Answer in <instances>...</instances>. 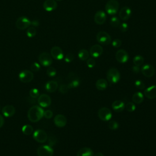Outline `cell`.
<instances>
[{
  "label": "cell",
  "instance_id": "1",
  "mask_svg": "<svg viewBox=\"0 0 156 156\" xmlns=\"http://www.w3.org/2000/svg\"><path fill=\"white\" fill-rule=\"evenodd\" d=\"M44 110L38 106L31 107L28 113V118L32 123H36L44 117Z\"/></svg>",
  "mask_w": 156,
  "mask_h": 156
},
{
  "label": "cell",
  "instance_id": "2",
  "mask_svg": "<svg viewBox=\"0 0 156 156\" xmlns=\"http://www.w3.org/2000/svg\"><path fill=\"white\" fill-rule=\"evenodd\" d=\"M107 79L110 84H115L120 79V73L115 68H110L107 73Z\"/></svg>",
  "mask_w": 156,
  "mask_h": 156
},
{
  "label": "cell",
  "instance_id": "3",
  "mask_svg": "<svg viewBox=\"0 0 156 156\" xmlns=\"http://www.w3.org/2000/svg\"><path fill=\"white\" fill-rule=\"evenodd\" d=\"M119 7L120 4L117 0H109L105 6L106 12L110 15H114L118 12Z\"/></svg>",
  "mask_w": 156,
  "mask_h": 156
},
{
  "label": "cell",
  "instance_id": "4",
  "mask_svg": "<svg viewBox=\"0 0 156 156\" xmlns=\"http://www.w3.org/2000/svg\"><path fill=\"white\" fill-rule=\"evenodd\" d=\"M97 40L102 45H108L111 43L110 36L105 31H100L97 34Z\"/></svg>",
  "mask_w": 156,
  "mask_h": 156
},
{
  "label": "cell",
  "instance_id": "5",
  "mask_svg": "<svg viewBox=\"0 0 156 156\" xmlns=\"http://www.w3.org/2000/svg\"><path fill=\"white\" fill-rule=\"evenodd\" d=\"M98 115L100 120L104 121H108L111 120L112 113L111 110L106 107L101 108L98 112Z\"/></svg>",
  "mask_w": 156,
  "mask_h": 156
},
{
  "label": "cell",
  "instance_id": "6",
  "mask_svg": "<svg viewBox=\"0 0 156 156\" xmlns=\"http://www.w3.org/2000/svg\"><path fill=\"white\" fill-rule=\"evenodd\" d=\"M38 61L41 65L44 67H49L53 63V59L49 53L44 52L39 55Z\"/></svg>",
  "mask_w": 156,
  "mask_h": 156
},
{
  "label": "cell",
  "instance_id": "7",
  "mask_svg": "<svg viewBox=\"0 0 156 156\" xmlns=\"http://www.w3.org/2000/svg\"><path fill=\"white\" fill-rule=\"evenodd\" d=\"M31 25L30 21L25 17H21L18 18L15 23V26L18 29L25 30L28 29Z\"/></svg>",
  "mask_w": 156,
  "mask_h": 156
},
{
  "label": "cell",
  "instance_id": "8",
  "mask_svg": "<svg viewBox=\"0 0 156 156\" xmlns=\"http://www.w3.org/2000/svg\"><path fill=\"white\" fill-rule=\"evenodd\" d=\"M34 139L40 143H44L48 140L46 132L42 129H37L33 134Z\"/></svg>",
  "mask_w": 156,
  "mask_h": 156
},
{
  "label": "cell",
  "instance_id": "9",
  "mask_svg": "<svg viewBox=\"0 0 156 156\" xmlns=\"http://www.w3.org/2000/svg\"><path fill=\"white\" fill-rule=\"evenodd\" d=\"M34 79V74L32 71L28 70L22 71L19 74V79L21 82L28 83L32 81Z\"/></svg>",
  "mask_w": 156,
  "mask_h": 156
},
{
  "label": "cell",
  "instance_id": "10",
  "mask_svg": "<svg viewBox=\"0 0 156 156\" xmlns=\"http://www.w3.org/2000/svg\"><path fill=\"white\" fill-rule=\"evenodd\" d=\"M54 150L49 145H42L37 149L38 156H53Z\"/></svg>",
  "mask_w": 156,
  "mask_h": 156
},
{
  "label": "cell",
  "instance_id": "11",
  "mask_svg": "<svg viewBox=\"0 0 156 156\" xmlns=\"http://www.w3.org/2000/svg\"><path fill=\"white\" fill-rule=\"evenodd\" d=\"M115 58L118 62L120 64L126 63L129 59V54L127 51L124 49H119L115 54Z\"/></svg>",
  "mask_w": 156,
  "mask_h": 156
},
{
  "label": "cell",
  "instance_id": "12",
  "mask_svg": "<svg viewBox=\"0 0 156 156\" xmlns=\"http://www.w3.org/2000/svg\"><path fill=\"white\" fill-rule=\"evenodd\" d=\"M103 53V48L100 45H93L89 51V54L93 58H98L100 57Z\"/></svg>",
  "mask_w": 156,
  "mask_h": 156
},
{
  "label": "cell",
  "instance_id": "13",
  "mask_svg": "<svg viewBox=\"0 0 156 156\" xmlns=\"http://www.w3.org/2000/svg\"><path fill=\"white\" fill-rule=\"evenodd\" d=\"M141 72L145 77L151 78L155 74V68L150 64H145L141 68Z\"/></svg>",
  "mask_w": 156,
  "mask_h": 156
},
{
  "label": "cell",
  "instance_id": "14",
  "mask_svg": "<svg viewBox=\"0 0 156 156\" xmlns=\"http://www.w3.org/2000/svg\"><path fill=\"white\" fill-rule=\"evenodd\" d=\"M51 56L52 57L57 60L63 59L64 57L63 51L59 46H54L51 48Z\"/></svg>",
  "mask_w": 156,
  "mask_h": 156
},
{
  "label": "cell",
  "instance_id": "15",
  "mask_svg": "<svg viewBox=\"0 0 156 156\" xmlns=\"http://www.w3.org/2000/svg\"><path fill=\"white\" fill-rule=\"evenodd\" d=\"M38 104L42 107H48L51 104V99L50 97L46 94H42L38 97Z\"/></svg>",
  "mask_w": 156,
  "mask_h": 156
},
{
  "label": "cell",
  "instance_id": "16",
  "mask_svg": "<svg viewBox=\"0 0 156 156\" xmlns=\"http://www.w3.org/2000/svg\"><path fill=\"white\" fill-rule=\"evenodd\" d=\"M106 14L103 10H98L94 16L95 22L99 25H101L104 23L106 21Z\"/></svg>",
  "mask_w": 156,
  "mask_h": 156
},
{
  "label": "cell",
  "instance_id": "17",
  "mask_svg": "<svg viewBox=\"0 0 156 156\" xmlns=\"http://www.w3.org/2000/svg\"><path fill=\"white\" fill-rule=\"evenodd\" d=\"M132 15V10L128 6H124L121 9L119 12L120 18L123 21L129 20Z\"/></svg>",
  "mask_w": 156,
  "mask_h": 156
},
{
  "label": "cell",
  "instance_id": "18",
  "mask_svg": "<svg viewBox=\"0 0 156 156\" xmlns=\"http://www.w3.org/2000/svg\"><path fill=\"white\" fill-rule=\"evenodd\" d=\"M54 122L55 125L58 128H63L66 126L67 121L66 117L62 114H58L57 115L54 119Z\"/></svg>",
  "mask_w": 156,
  "mask_h": 156
},
{
  "label": "cell",
  "instance_id": "19",
  "mask_svg": "<svg viewBox=\"0 0 156 156\" xmlns=\"http://www.w3.org/2000/svg\"><path fill=\"white\" fill-rule=\"evenodd\" d=\"M57 7V4L55 0H46L44 3V8L47 12L53 11Z\"/></svg>",
  "mask_w": 156,
  "mask_h": 156
},
{
  "label": "cell",
  "instance_id": "20",
  "mask_svg": "<svg viewBox=\"0 0 156 156\" xmlns=\"http://www.w3.org/2000/svg\"><path fill=\"white\" fill-rule=\"evenodd\" d=\"M144 95L148 99H153L156 98V86H151L144 91Z\"/></svg>",
  "mask_w": 156,
  "mask_h": 156
},
{
  "label": "cell",
  "instance_id": "21",
  "mask_svg": "<svg viewBox=\"0 0 156 156\" xmlns=\"http://www.w3.org/2000/svg\"><path fill=\"white\" fill-rule=\"evenodd\" d=\"M2 113L6 117H11L15 113V108L12 105H7L3 108Z\"/></svg>",
  "mask_w": 156,
  "mask_h": 156
},
{
  "label": "cell",
  "instance_id": "22",
  "mask_svg": "<svg viewBox=\"0 0 156 156\" xmlns=\"http://www.w3.org/2000/svg\"><path fill=\"white\" fill-rule=\"evenodd\" d=\"M112 109L116 112H121L125 108V104L122 101L116 100L113 102L112 104Z\"/></svg>",
  "mask_w": 156,
  "mask_h": 156
},
{
  "label": "cell",
  "instance_id": "23",
  "mask_svg": "<svg viewBox=\"0 0 156 156\" xmlns=\"http://www.w3.org/2000/svg\"><path fill=\"white\" fill-rule=\"evenodd\" d=\"M59 87L58 83L55 81H48L45 85V89L49 93H53L56 91Z\"/></svg>",
  "mask_w": 156,
  "mask_h": 156
},
{
  "label": "cell",
  "instance_id": "24",
  "mask_svg": "<svg viewBox=\"0 0 156 156\" xmlns=\"http://www.w3.org/2000/svg\"><path fill=\"white\" fill-rule=\"evenodd\" d=\"M108 87V82L104 79H99L96 82V87L98 90H105Z\"/></svg>",
  "mask_w": 156,
  "mask_h": 156
},
{
  "label": "cell",
  "instance_id": "25",
  "mask_svg": "<svg viewBox=\"0 0 156 156\" xmlns=\"http://www.w3.org/2000/svg\"><path fill=\"white\" fill-rule=\"evenodd\" d=\"M94 153L90 148L85 147L80 149L78 153L77 156H93Z\"/></svg>",
  "mask_w": 156,
  "mask_h": 156
},
{
  "label": "cell",
  "instance_id": "26",
  "mask_svg": "<svg viewBox=\"0 0 156 156\" xmlns=\"http://www.w3.org/2000/svg\"><path fill=\"white\" fill-rule=\"evenodd\" d=\"M132 99L134 103L137 104H140L144 100L143 93L141 92H136L133 95Z\"/></svg>",
  "mask_w": 156,
  "mask_h": 156
},
{
  "label": "cell",
  "instance_id": "27",
  "mask_svg": "<svg viewBox=\"0 0 156 156\" xmlns=\"http://www.w3.org/2000/svg\"><path fill=\"white\" fill-rule=\"evenodd\" d=\"M89 52L85 49H82L80 50L78 53V57L80 60L82 61L87 60L89 58Z\"/></svg>",
  "mask_w": 156,
  "mask_h": 156
},
{
  "label": "cell",
  "instance_id": "28",
  "mask_svg": "<svg viewBox=\"0 0 156 156\" xmlns=\"http://www.w3.org/2000/svg\"><path fill=\"white\" fill-rule=\"evenodd\" d=\"M133 62L134 65L140 67L144 63V58L141 55H137L134 57Z\"/></svg>",
  "mask_w": 156,
  "mask_h": 156
},
{
  "label": "cell",
  "instance_id": "29",
  "mask_svg": "<svg viewBox=\"0 0 156 156\" xmlns=\"http://www.w3.org/2000/svg\"><path fill=\"white\" fill-rule=\"evenodd\" d=\"M79 85H80V81L79 79L76 78H75V79H72L71 81H70L67 84L69 89L76 88L79 87Z\"/></svg>",
  "mask_w": 156,
  "mask_h": 156
},
{
  "label": "cell",
  "instance_id": "30",
  "mask_svg": "<svg viewBox=\"0 0 156 156\" xmlns=\"http://www.w3.org/2000/svg\"><path fill=\"white\" fill-rule=\"evenodd\" d=\"M34 129L32 126L29 125V124H27V125H25L22 128V132L26 136H29V135L32 134L33 133Z\"/></svg>",
  "mask_w": 156,
  "mask_h": 156
},
{
  "label": "cell",
  "instance_id": "31",
  "mask_svg": "<svg viewBox=\"0 0 156 156\" xmlns=\"http://www.w3.org/2000/svg\"><path fill=\"white\" fill-rule=\"evenodd\" d=\"M110 24L112 28H117L119 27V26L120 25V20L117 17H112V18L110 20Z\"/></svg>",
  "mask_w": 156,
  "mask_h": 156
},
{
  "label": "cell",
  "instance_id": "32",
  "mask_svg": "<svg viewBox=\"0 0 156 156\" xmlns=\"http://www.w3.org/2000/svg\"><path fill=\"white\" fill-rule=\"evenodd\" d=\"M36 33H37V31L34 27H29L28 28L26 34L28 37L29 38L34 37L36 35Z\"/></svg>",
  "mask_w": 156,
  "mask_h": 156
},
{
  "label": "cell",
  "instance_id": "33",
  "mask_svg": "<svg viewBox=\"0 0 156 156\" xmlns=\"http://www.w3.org/2000/svg\"><path fill=\"white\" fill-rule=\"evenodd\" d=\"M125 108L127 110L128 112H132L136 110V107L135 104L132 102H129L126 104V105H125Z\"/></svg>",
  "mask_w": 156,
  "mask_h": 156
},
{
  "label": "cell",
  "instance_id": "34",
  "mask_svg": "<svg viewBox=\"0 0 156 156\" xmlns=\"http://www.w3.org/2000/svg\"><path fill=\"white\" fill-rule=\"evenodd\" d=\"M46 74L49 77H54L57 74V71H56V68H54L53 67H49L47 69Z\"/></svg>",
  "mask_w": 156,
  "mask_h": 156
},
{
  "label": "cell",
  "instance_id": "35",
  "mask_svg": "<svg viewBox=\"0 0 156 156\" xmlns=\"http://www.w3.org/2000/svg\"><path fill=\"white\" fill-rule=\"evenodd\" d=\"M29 95L31 98H37L40 95V92L38 89H31L29 91Z\"/></svg>",
  "mask_w": 156,
  "mask_h": 156
},
{
  "label": "cell",
  "instance_id": "36",
  "mask_svg": "<svg viewBox=\"0 0 156 156\" xmlns=\"http://www.w3.org/2000/svg\"><path fill=\"white\" fill-rule=\"evenodd\" d=\"M118 127H119L118 123L117 121H113V120L110 121V122L109 123V128L110 129H111L112 131L117 130L118 128Z\"/></svg>",
  "mask_w": 156,
  "mask_h": 156
},
{
  "label": "cell",
  "instance_id": "37",
  "mask_svg": "<svg viewBox=\"0 0 156 156\" xmlns=\"http://www.w3.org/2000/svg\"><path fill=\"white\" fill-rule=\"evenodd\" d=\"M134 84L136 87L139 90H144L145 88L144 83L141 80H136Z\"/></svg>",
  "mask_w": 156,
  "mask_h": 156
},
{
  "label": "cell",
  "instance_id": "38",
  "mask_svg": "<svg viewBox=\"0 0 156 156\" xmlns=\"http://www.w3.org/2000/svg\"><path fill=\"white\" fill-rule=\"evenodd\" d=\"M96 65V62L94 58H89L87 60V65L89 68H93Z\"/></svg>",
  "mask_w": 156,
  "mask_h": 156
},
{
  "label": "cell",
  "instance_id": "39",
  "mask_svg": "<svg viewBox=\"0 0 156 156\" xmlns=\"http://www.w3.org/2000/svg\"><path fill=\"white\" fill-rule=\"evenodd\" d=\"M59 91L62 93V94H65V93H67L69 90V88L67 86V84H61L59 87Z\"/></svg>",
  "mask_w": 156,
  "mask_h": 156
},
{
  "label": "cell",
  "instance_id": "40",
  "mask_svg": "<svg viewBox=\"0 0 156 156\" xmlns=\"http://www.w3.org/2000/svg\"><path fill=\"white\" fill-rule=\"evenodd\" d=\"M48 142L49 144V146L50 147H53L54 145H55L57 143V139L53 136H51L48 138Z\"/></svg>",
  "mask_w": 156,
  "mask_h": 156
},
{
  "label": "cell",
  "instance_id": "41",
  "mask_svg": "<svg viewBox=\"0 0 156 156\" xmlns=\"http://www.w3.org/2000/svg\"><path fill=\"white\" fill-rule=\"evenodd\" d=\"M40 69V65L37 62H34L30 66V70L33 72H38Z\"/></svg>",
  "mask_w": 156,
  "mask_h": 156
},
{
  "label": "cell",
  "instance_id": "42",
  "mask_svg": "<svg viewBox=\"0 0 156 156\" xmlns=\"http://www.w3.org/2000/svg\"><path fill=\"white\" fill-rule=\"evenodd\" d=\"M121 44H122V41L118 38L115 39L112 41V43L113 47L116 48L120 47L121 46Z\"/></svg>",
  "mask_w": 156,
  "mask_h": 156
},
{
  "label": "cell",
  "instance_id": "43",
  "mask_svg": "<svg viewBox=\"0 0 156 156\" xmlns=\"http://www.w3.org/2000/svg\"><path fill=\"white\" fill-rule=\"evenodd\" d=\"M75 59V56L72 53H68L65 57V61L67 63H70Z\"/></svg>",
  "mask_w": 156,
  "mask_h": 156
},
{
  "label": "cell",
  "instance_id": "44",
  "mask_svg": "<svg viewBox=\"0 0 156 156\" xmlns=\"http://www.w3.org/2000/svg\"><path fill=\"white\" fill-rule=\"evenodd\" d=\"M120 30L121 31L122 33H126V31L128 30V25L126 23H123L119 26Z\"/></svg>",
  "mask_w": 156,
  "mask_h": 156
},
{
  "label": "cell",
  "instance_id": "45",
  "mask_svg": "<svg viewBox=\"0 0 156 156\" xmlns=\"http://www.w3.org/2000/svg\"><path fill=\"white\" fill-rule=\"evenodd\" d=\"M53 116V113L50 110H47L44 111V117L46 119H50Z\"/></svg>",
  "mask_w": 156,
  "mask_h": 156
},
{
  "label": "cell",
  "instance_id": "46",
  "mask_svg": "<svg viewBox=\"0 0 156 156\" xmlns=\"http://www.w3.org/2000/svg\"><path fill=\"white\" fill-rule=\"evenodd\" d=\"M132 71L134 73H136V74H138L139 73H140V71H141L140 67H138L136 65L133 66L132 68Z\"/></svg>",
  "mask_w": 156,
  "mask_h": 156
},
{
  "label": "cell",
  "instance_id": "47",
  "mask_svg": "<svg viewBox=\"0 0 156 156\" xmlns=\"http://www.w3.org/2000/svg\"><path fill=\"white\" fill-rule=\"evenodd\" d=\"M40 25V23L38 20H34L33 22H31V25H33L34 27H37Z\"/></svg>",
  "mask_w": 156,
  "mask_h": 156
},
{
  "label": "cell",
  "instance_id": "48",
  "mask_svg": "<svg viewBox=\"0 0 156 156\" xmlns=\"http://www.w3.org/2000/svg\"><path fill=\"white\" fill-rule=\"evenodd\" d=\"M4 123V119L1 115H0V128L3 126Z\"/></svg>",
  "mask_w": 156,
  "mask_h": 156
},
{
  "label": "cell",
  "instance_id": "49",
  "mask_svg": "<svg viewBox=\"0 0 156 156\" xmlns=\"http://www.w3.org/2000/svg\"><path fill=\"white\" fill-rule=\"evenodd\" d=\"M93 156H104V155L102 152H98Z\"/></svg>",
  "mask_w": 156,
  "mask_h": 156
},
{
  "label": "cell",
  "instance_id": "50",
  "mask_svg": "<svg viewBox=\"0 0 156 156\" xmlns=\"http://www.w3.org/2000/svg\"><path fill=\"white\" fill-rule=\"evenodd\" d=\"M55 1H61L62 0H55Z\"/></svg>",
  "mask_w": 156,
  "mask_h": 156
}]
</instances>
